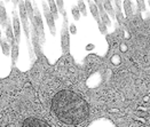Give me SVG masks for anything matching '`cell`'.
Instances as JSON below:
<instances>
[{
	"label": "cell",
	"instance_id": "4fadbf2b",
	"mask_svg": "<svg viewBox=\"0 0 150 127\" xmlns=\"http://www.w3.org/2000/svg\"><path fill=\"white\" fill-rule=\"evenodd\" d=\"M48 4H50V14H52V16H53L54 18H57V8H56V5H55V2L50 0Z\"/></svg>",
	"mask_w": 150,
	"mask_h": 127
},
{
	"label": "cell",
	"instance_id": "52a82bcc",
	"mask_svg": "<svg viewBox=\"0 0 150 127\" xmlns=\"http://www.w3.org/2000/svg\"><path fill=\"white\" fill-rule=\"evenodd\" d=\"M24 5H25L26 14H28V16H29V18L31 21V24L32 25H36V23H35V11H33V7H32L31 2L30 1H24Z\"/></svg>",
	"mask_w": 150,
	"mask_h": 127
},
{
	"label": "cell",
	"instance_id": "5b68a950",
	"mask_svg": "<svg viewBox=\"0 0 150 127\" xmlns=\"http://www.w3.org/2000/svg\"><path fill=\"white\" fill-rule=\"evenodd\" d=\"M42 5H44V11H45V16H46L47 24H48V26H50V32L54 35V33H55V23H54V17L52 16V14L50 13V11L47 9L46 5H45V4H42Z\"/></svg>",
	"mask_w": 150,
	"mask_h": 127
},
{
	"label": "cell",
	"instance_id": "9a60e30c",
	"mask_svg": "<svg viewBox=\"0 0 150 127\" xmlns=\"http://www.w3.org/2000/svg\"><path fill=\"white\" fill-rule=\"evenodd\" d=\"M78 6H79V9L80 12H83L84 15H86V11H85V4L83 1H78Z\"/></svg>",
	"mask_w": 150,
	"mask_h": 127
},
{
	"label": "cell",
	"instance_id": "2e32d148",
	"mask_svg": "<svg viewBox=\"0 0 150 127\" xmlns=\"http://www.w3.org/2000/svg\"><path fill=\"white\" fill-rule=\"evenodd\" d=\"M104 6H105V9L110 13H112V8H111V4L109 1H104Z\"/></svg>",
	"mask_w": 150,
	"mask_h": 127
},
{
	"label": "cell",
	"instance_id": "44dd1931",
	"mask_svg": "<svg viewBox=\"0 0 150 127\" xmlns=\"http://www.w3.org/2000/svg\"><path fill=\"white\" fill-rule=\"evenodd\" d=\"M1 40H2V38H1V30H0V46H1Z\"/></svg>",
	"mask_w": 150,
	"mask_h": 127
},
{
	"label": "cell",
	"instance_id": "5bb4252c",
	"mask_svg": "<svg viewBox=\"0 0 150 127\" xmlns=\"http://www.w3.org/2000/svg\"><path fill=\"white\" fill-rule=\"evenodd\" d=\"M89 5H91V12L93 13L94 17H95V20H96V21H99V13H98L96 6H95V5L93 4V2H89Z\"/></svg>",
	"mask_w": 150,
	"mask_h": 127
},
{
	"label": "cell",
	"instance_id": "9c48e42d",
	"mask_svg": "<svg viewBox=\"0 0 150 127\" xmlns=\"http://www.w3.org/2000/svg\"><path fill=\"white\" fill-rule=\"evenodd\" d=\"M0 24L2 26H7V12L4 6V2L0 1Z\"/></svg>",
	"mask_w": 150,
	"mask_h": 127
},
{
	"label": "cell",
	"instance_id": "30bf717a",
	"mask_svg": "<svg viewBox=\"0 0 150 127\" xmlns=\"http://www.w3.org/2000/svg\"><path fill=\"white\" fill-rule=\"evenodd\" d=\"M18 54H20V46L17 44H14L11 47V57H12V65L16 63V60L18 59Z\"/></svg>",
	"mask_w": 150,
	"mask_h": 127
},
{
	"label": "cell",
	"instance_id": "7a4b0ae2",
	"mask_svg": "<svg viewBox=\"0 0 150 127\" xmlns=\"http://www.w3.org/2000/svg\"><path fill=\"white\" fill-rule=\"evenodd\" d=\"M18 12H20V16H21V23L24 29L25 36H26V42H28V48H29V54L32 57V48H31V44H30V30H29V25H28V14L25 11V5L24 1H20L18 2Z\"/></svg>",
	"mask_w": 150,
	"mask_h": 127
},
{
	"label": "cell",
	"instance_id": "8992f818",
	"mask_svg": "<svg viewBox=\"0 0 150 127\" xmlns=\"http://www.w3.org/2000/svg\"><path fill=\"white\" fill-rule=\"evenodd\" d=\"M6 40H7V42H9V46L11 47L15 44L14 31H13V25L11 24V22H8L7 26H6Z\"/></svg>",
	"mask_w": 150,
	"mask_h": 127
},
{
	"label": "cell",
	"instance_id": "ba28073f",
	"mask_svg": "<svg viewBox=\"0 0 150 127\" xmlns=\"http://www.w3.org/2000/svg\"><path fill=\"white\" fill-rule=\"evenodd\" d=\"M35 23H37V30L40 31V36H41V39L44 40V26H42V21H41V16H40V13L38 12V9H35Z\"/></svg>",
	"mask_w": 150,
	"mask_h": 127
},
{
	"label": "cell",
	"instance_id": "3957f363",
	"mask_svg": "<svg viewBox=\"0 0 150 127\" xmlns=\"http://www.w3.org/2000/svg\"><path fill=\"white\" fill-rule=\"evenodd\" d=\"M13 31L15 37V44L20 45L21 41V21L18 20V15L16 12H13Z\"/></svg>",
	"mask_w": 150,
	"mask_h": 127
},
{
	"label": "cell",
	"instance_id": "7c38bea8",
	"mask_svg": "<svg viewBox=\"0 0 150 127\" xmlns=\"http://www.w3.org/2000/svg\"><path fill=\"white\" fill-rule=\"evenodd\" d=\"M0 47H1V49H2V53H4L6 56H9V54H11V46H9V44L7 42V40L2 39Z\"/></svg>",
	"mask_w": 150,
	"mask_h": 127
},
{
	"label": "cell",
	"instance_id": "e0dca14e",
	"mask_svg": "<svg viewBox=\"0 0 150 127\" xmlns=\"http://www.w3.org/2000/svg\"><path fill=\"white\" fill-rule=\"evenodd\" d=\"M72 15L75 16L76 20H78V18H79V11H78L77 8H74V9H72Z\"/></svg>",
	"mask_w": 150,
	"mask_h": 127
},
{
	"label": "cell",
	"instance_id": "277c9868",
	"mask_svg": "<svg viewBox=\"0 0 150 127\" xmlns=\"http://www.w3.org/2000/svg\"><path fill=\"white\" fill-rule=\"evenodd\" d=\"M23 127H50V125L42 119L31 117V118H28L25 120L24 124H23Z\"/></svg>",
	"mask_w": 150,
	"mask_h": 127
},
{
	"label": "cell",
	"instance_id": "ffe728a7",
	"mask_svg": "<svg viewBox=\"0 0 150 127\" xmlns=\"http://www.w3.org/2000/svg\"><path fill=\"white\" fill-rule=\"evenodd\" d=\"M71 31H72L74 33H76V28H75V26H72V28H71Z\"/></svg>",
	"mask_w": 150,
	"mask_h": 127
},
{
	"label": "cell",
	"instance_id": "d6986e66",
	"mask_svg": "<svg viewBox=\"0 0 150 127\" xmlns=\"http://www.w3.org/2000/svg\"><path fill=\"white\" fill-rule=\"evenodd\" d=\"M100 29L102 30V31H105V28H104V25H103V24H101V25H100Z\"/></svg>",
	"mask_w": 150,
	"mask_h": 127
},
{
	"label": "cell",
	"instance_id": "8fae6325",
	"mask_svg": "<svg viewBox=\"0 0 150 127\" xmlns=\"http://www.w3.org/2000/svg\"><path fill=\"white\" fill-rule=\"evenodd\" d=\"M62 47L65 52L68 51V48H69V36H68L67 29H64L62 32Z\"/></svg>",
	"mask_w": 150,
	"mask_h": 127
},
{
	"label": "cell",
	"instance_id": "ac0fdd59",
	"mask_svg": "<svg viewBox=\"0 0 150 127\" xmlns=\"http://www.w3.org/2000/svg\"><path fill=\"white\" fill-rule=\"evenodd\" d=\"M56 5L59 6L60 11H61V12H62L63 14H65V12H64V9H63V1H56Z\"/></svg>",
	"mask_w": 150,
	"mask_h": 127
},
{
	"label": "cell",
	"instance_id": "6da1fadb",
	"mask_svg": "<svg viewBox=\"0 0 150 127\" xmlns=\"http://www.w3.org/2000/svg\"><path fill=\"white\" fill-rule=\"evenodd\" d=\"M53 110L57 118L69 125L80 124L88 117V104L71 90H61L53 99Z\"/></svg>",
	"mask_w": 150,
	"mask_h": 127
}]
</instances>
